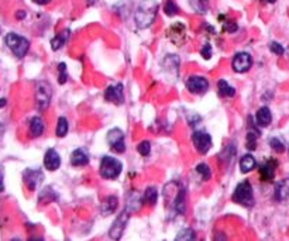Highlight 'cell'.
<instances>
[{"instance_id":"cell-1","label":"cell","mask_w":289,"mask_h":241,"mask_svg":"<svg viewBox=\"0 0 289 241\" xmlns=\"http://www.w3.org/2000/svg\"><path fill=\"white\" fill-rule=\"evenodd\" d=\"M158 14V3L156 0H141L134 12V22L138 28H148L156 22Z\"/></svg>"},{"instance_id":"cell-2","label":"cell","mask_w":289,"mask_h":241,"mask_svg":"<svg viewBox=\"0 0 289 241\" xmlns=\"http://www.w3.org/2000/svg\"><path fill=\"white\" fill-rule=\"evenodd\" d=\"M99 172L103 179H109V181L117 179L123 172L122 161H119L114 157H110V155H105L100 161Z\"/></svg>"},{"instance_id":"cell-3","label":"cell","mask_w":289,"mask_h":241,"mask_svg":"<svg viewBox=\"0 0 289 241\" xmlns=\"http://www.w3.org/2000/svg\"><path fill=\"white\" fill-rule=\"evenodd\" d=\"M232 200L237 205H241L244 207H253L256 200H254V191L250 181H243L236 186Z\"/></svg>"},{"instance_id":"cell-4","label":"cell","mask_w":289,"mask_h":241,"mask_svg":"<svg viewBox=\"0 0 289 241\" xmlns=\"http://www.w3.org/2000/svg\"><path fill=\"white\" fill-rule=\"evenodd\" d=\"M4 44L13 52L16 58H24L30 49V41L16 33H9L4 37Z\"/></svg>"},{"instance_id":"cell-5","label":"cell","mask_w":289,"mask_h":241,"mask_svg":"<svg viewBox=\"0 0 289 241\" xmlns=\"http://www.w3.org/2000/svg\"><path fill=\"white\" fill-rule=\"evenodd\" d=\"M53 97V88L47 80H40L35 85V100H37V107L40 112H44L45 109L51 103Z\"/></svg>"},{"instance_id":"cell-6","label":"cell","mask_w":289,"mask_h":241,"mask_svg":"<svg viewBox=\"0 0 289 241\" xmlns=\"http://www.w3.org/2000/svg\"><path fill=\"white\" fill-rule=\"evenodd\" d=\"M130 215H131V212L129 210V209H126L123 213H120L117 218L114 220V223L111 224L110 230H109V237H110L111 240H120V237H122L123 231L126 229V226H127V221H129V218H130Z\"/></svg>"},{"instance_id":"cell-7","label":"cell","mask_w":289,"mask_h":241,"mask_svg":"<svg viewBox=\"0 0 289 241\" xmlns=\"http://www.w3.org/2000/svg\"><path fill=\"white\" fill-rule=\"evenodd\" d=\"M186 89L193 95H205L209 91V80L200 75H192L186 79Z\"/></svg>"},{"instance_id":"cell-8","label":"cell","mask_w":289,"mask_h":241,"mask_svg":"<svg viewBox=\"0 0 289 241\" xmlns=\"http://www.w3.org/2000/svg\"><path fill=\"white\" fill-rule=\"evenodd\" d=\"M107 143L111 151L116 154H123L126 151V141H124V133L120 128H111L107 133Z\"/></svg>"},{"instance_id":"cell-9","label":"cell","mask_w":289,"mask_h":241,"mask_svg":"<svg viewBox=\"0 0 289 241\" xmlns=\"http://www.w3.org/2000/svg\"><path fill=\"white\" fill-rule=\"evenodd\" d=\"M192 143H193L196 151L202 155L208 154L209 149L211 148V137L206 131H195L192 134Z\"/></svg>"},{"instance_id":"cell-10","label":"cell","mask_w":289,"mask_h":241,"mask_svg":"<svg viewBox=\"0 0 289 241\" xmlns=\"http://www.w3.org/2000/svg\"><path fill=\"white\" fill-rule=\"evenodd\" d=\"M44 173L41 169H26L23 172V182L28 188V191H37L43 184Z\"/></svg>"},{"instance_id":"cell-11","label":"cell","mask_w":289,"mask_h":241,"mask_svg":"<svg viewBox=\"0 0 289 241\" xmlns=\"http://www.w3.org/2000/svg\"><path fill=\"white\" fill-rule=\"evenodd\" d=\"M253 67V57L248 52H237L232 61V68L237 73L248 72Z\"/></svg>"},{"instance_id":"cell-12","label":"cell","mask_w":289,"mask_h":241,"mask_svg":"<svg viewBox=\"0 0 289 241\" xmlns=\"http://www.w3.org/2000/svg\"><path fill=\"white\" fill-rule=\"evenodd\" d=\"M105 99L106 102L113 104H122L124 103V86L122 83L119 85H110L106 92H105Z\"/></svg>"},{"instance_id":"cell-13","label":"cell","mask_w":289,"mask_h":241,"mask_svg":"<svg viewBox=\"0 0 289 241\" xmlns=\"http://www.w3.org/2000/svg\"><path fill=\"white\" fill-rule=\"evenodd\" d=\"M278 167V161L277 160H268L263 165L258 167V172L261 176V181L264 182H272L275 178V171Z\"/></svg>"},{"instance_id":"cell-14","label":"cell","mask_w":289,"mask_h":241,"mask_svg":"<svg viewBox=\"0 0 289 241\" xmlns=\"http://www.w3.org/2000/svg\"><path fill=\"white\" fill-rule=\"evenodd\" d=\"M248 123H250V128L247 130V137H245V147L250 151H254L257 148V140L261 136V131L256 127L257 123L253 121V117H248Z\"/></svg>"},{"instance_id":"cell-15","label":"cell","mask_w":289,"mask_h":241,"mask_svg":"<svg viewBox=\"0 0 289 241\" xmlns=\"http://www.w3.org/2000/svg\"><path fill=\"white\" fill-rule=\"evenodd\" d=\"M44 167L47 171H56L61 167V157L56 149H47L44 155Z\"/></svg>"},{"instance_id":"cell-16","label":"cell","mask_w":289,"mask_h":241,"mask_svg":"<svg viewBox=\"0 0 289 241\" xmlns=\"http://www.w3.org/2000/svg\"><path fill=\"white\" fill-rule=\"evenodd\" d=\"M274 197L277 202H285L289 199V179H284L275 185Z\"/></svg>"},{"instance_id":"cell-17","label":"cell","mask_w":289,"mask_h":241,"mask_svg":"<svg viewBox=\"0 0 289 241\" xmlns=\"http://www.w3.org/2000/svg\"><path fill=\"white\" fill-rule=\"evenodd\" d=\"M44 130H45V124L41 117L35 116V117H33V119L30 120V128H28L30 137H33V138L41 137V136H43V133H44Z\"/></svg>"},{"instance_id":"cell-18","label":"cell","mask_w":289,"mask_h":241,"mask_svg":"<svg viewBox=\"0 0 289 241\" xmlns=\"http://www.w3.org/2000/svg\"><path fill=\"white\" fill-rule=\"evenodd\" d=\"M174 207L178 215H185V212H186V188H184V186L179 188L178 193L174 200Z\"/></svg>"},{"instance_id":"cell-19","label":"cell","mask_w":289,"mask_h":241,"mask_svg":"<svg viewBox=\"0 0 289 241\" xmlns=\"http://www.w3.org/2000/svg\"><path fill=\"white\" fill-rule=\"evenodd\" d=\"M169 38L172 40V43L174 44H182V41L185 40V27H184V24L177 23L174 24L171 28H169Z\"/></svg>"},{"instance_id":"cell-20","label":"cell","mask_w":289,"mask_h":241,"mask_svg":"<svg viewBox=\"0 0 289 241\" xmlns=\"http://www.w3.org/2000/svg\"><path fill=\"white\" fill-rule=\"evenodd\" d=\"M256 123L257 126L260 127H268L271 123H272V115H271V110L268 107H261L258 109L256 115Z\"/></svg>"},{"instance_id":"cell-21","label":"cell","mask_w":289,"mask_h":241,"mask_svg":"<svg viewBox=\"0 0 289 241\" xmlns=\"http://www.w3.org/2000/svg\"><path fill=\"white\" fill-rule=\"evenodd\" d=\"M71 164L74 167H85V165L89 164V157H88V154L82 148L75 149L71 154Z\"/></svg>"},{"instance_id":"cell-22","label":"cell","mask_w":289,"mask_h":241,"mask_svg":"<svg viewBox=\"0 0 289 241\" xmlns=\"http://www.w3.org/2000/svg\"><path fill=\"white\" fill-rule=\"evenodd\" d=\"M119 207V199L116 196H109L102 202V212L103 216H107L110 213H114Z\"/></svg>"},{"instance_id":"cell-23","label":"cell","mask_w":289,"mask_h":241,"mask_svg":"<svg viewBox=\"0 0 289 241\" xmlns=\"http://www.w3.org/2000/svg\"><path fill=\"white\" fill-rule=\"evenodd\" d=\"M157 202H158V191H157V188H154V186L147 188L144 195H143V205L153 207L156 206Z\"/></svg>"},{"instance_id":"cell-24","label":"cell","mask_w":289,"mask_h":241,"mask_svg":"<svg viewBox=\"0 0 289 241\" xmlns=\"http://www.w3.org/2000/svg\"><path fill=\"white\" fill-rule=\"evenodd\" d=\"M257 168V161L253 155L247 154L240 160V171L243 173H250Z\"/></svg>"},{"instance_id":"cell-25","label":"cell","mask_w":289,"mask_h":241,"mask_svg":"<svg viewBox=\"0 0 289 241\" xmlns=\"http://www.w3.org/2000/svg\"><path fill=\"white\" fill-rule=\"evenodd\" d=\"M217 89H219V95L222 97H234V95H236V88L230 86L229 82L224 79H220L217 82Z\"/></svg>"},{"instance_id":"cell-26","label":"cell","mask_w":289,"mask_h":241,"mask_svg":"<svg viewBox=\"0 0 289 241\" xmlns=\"http://www.w3.org/2000/svg\"><path fill=\"white\" fill-rule=\"evenodd\" d=\"M68 37H69V30H64L62 33H59V34H56L53 40H51V48L54 49V51H58L61 47L64 46L65 43H67Z\"/></svg>"},{"instance_id":"cell-27","label":"cell","mask_w":289,"mask_h":241,"mask_svg":"<svg viewBox=\"0 0 289 241\" xmlns=\"http://www.w3.org/2000/svg\"><path fill=\"white\" fill-rule=\"evenodd\" d=\"M58 195L54 189L51 188H44L40 193V203H48V202H56Z\"/></svg>"},{"instance_id":"cell-28","label":"cell","mask_w":289,"mask_h":241,"mask_svg":"<svg viewBox=\"0 0 289 241\" xmlns=\"http://www.w3.org/2000/svg\"><path fill=\"white\" fill-rule=\"evenodd\" d=\"M69 130V123H68L67 117H59L58 123H56V136L58 137H65Z\"/></svg>"},{"instance_id":"cell-29","label":"cell","mask_w":289,"mask_h":241,"mask_svg":"<svg viewBox=\"0 0 289 241\" xmlns=\"http://www.w3.org/2000/svg\"><path fill=\"white\" fill-rule=\"evenodd\" d=\"M196 172L199 173L200 176H202V179H203V181H209V179L211 178L210 167H209L208 164H205V162L198 164V167H196Z\"/></svg>"},{"instance_id":"cell-30","label":"cell","mask_w":289,"mask_h":241,"mask_svg":"<svg viewBox=\"0 0 289 241\" xmlns=\"http://www.w3.org/2000/svg\"><path fill=\"white\" fill-rule=\"evenodd\" d=\"M164 12L167 14L168 17H174V16H177L179 13L178 6H177V3L174 1V0H167V3H165V6H164Z\"/></svg>"},{"instance_id":"cell-31","label":"cell","mask_w":289,"mask_h":241,"mask_svg":"<svg viewBox=\"0 0 289 241\" xmlns=\"http://www.w3.org/2000/svg\"><path fill=\"white\" fill-rule=\"evenodd\" d=\"M196 236H195V231L192 229H184L181 230L177 236V240H195Z\"/></svg>"},{"instance_id":"cell-32","label":"cell","mask_w":289,"mask_h":241,"mask_svg":"<svg viewBox=\"0 0 289 241\" xmlns=\"http://www.w3.org/2000/svg\"><path fill=\"white\" fill-rule=\"evenodd\" d=\"M137 151L143 155V157H147V155H150V152H151V143L148 141V140H144V141H141L138 145H137Z\"/></svg>"},{"instance_id":"cell-33","label":"cell","mask_w":289,"mask_h":241,"mask_svg":"<svg viewBox=\"0 0 289 241\" xmlns=\"http://www.w3.org/2000/svg\"><path fill=\"white\" fill-rule=\"evenodd\" d=\"M236 152H237V148L234 147V143H230V144L224 148V151H223L220 155H222V158H224L226 161H229L232 160L234 155H236Z\"/></svg>"},{"instance_id":"cell-34","label":"cell","mask_w":289,"mask_h":241,"mask_svg":"<svg viewBox=\"0 0 289 241\" xmlns=\"http://www.w3.org/2000/svg\"><path fill=\"white\" fill-rule=\"evenodd\" d=\"M58 72H59V76H58V83L59 85H64L68 80V73H67V64L61 62L58 65Z\"/></svg>"},{"instance_id":"cell-35","label":"cell","mask_w":289,"mask_h":241,"mask_svg":"<svg viewBox=\"0 0 289 241\" xmlns=\"http://www.w3.org/2000/svg\"><path fill=\"white\" fill-rule=\"evenodd\" d=\"M269 145H271V148L274 149L275 152H278V154H282L285 151V145H284V143L279 138H271L269 140Z\"/></svg>"},{"instance_id":"cell-36","label":"cell","mask_w":289,"mask_h":241,"mask_svg":"<svg viewBox=\"0 0 289 241\" xmlns=\"http://www.w3.org/2000/svg\"><path fill=\"white\" fill-rule=\"evenodd\" d=\"M269 49H271V52L275 54V55H284V52H285L284 47L281 46L279 43H275V41L269 44Z\"/></svg>"},{"instance_id":"cell-37","label":"cell","mask_w":289,"mask_h":241,"mask_svg":"<svg viewBox=\"0 0 289 241\" xmlns=\"http://www.w3.org/2000/svg\"><path fill=\"white\" fill-rule=\"evenodd\" d=\"M200 55L205 58V59H210L211 58V46L209 44V43L203 47L202 49H200Z\"/></svg>"},{"instance_id":"cell-38","label":"cell","mask_w":289,"mask_h":241,"mask_svg":"<svg viewBox=\"0 0 289 241\" xmlns=\"http://www.w3.org/2000/svg\"><path fill=\"white\" fill-rule=\"evenodd\" d=\"M237 24L234 23V22H227V23L224 24V30L227 31V33H234V31H237Z\"/></svg>"},{"instance_id":"cell-39","label":"cell","mask_w":289,"mask_h":241,"mask_svg":"<svg viewBox=\"0 0 289 241\" xmlns=\"http://www.w3.org/2000/svg\"><path fill=\"white\" fill-rule=\"evenodd\" d=\"M35 4H40V6H45V4H48V3H51L53 0H33Z\"/></svg>"},{"instance_id":"cell-40","label":"cell","mask_w":289,"mask_h":241,"mask_svg":"<svg viewBox=\"0 0 289 241\" xmlns=\"http://www.w3.org/2000/svg\"><path fill=\"white\" fill-rule=\"evenodd\" d=\"M4 191V182H3V175L0 172V192Z\"/></svg>"},{"instance_id":"cell-41","label":"cell","mask_w":289,"mask_h":241,"mask_svg":"<svg viewBox=\"0 0 289 241\" xmlns=\"http://www.w3.org/2000/svg\"><path fill=\"white\" fill-rule=\"evenodd\" d=\"M16 17L19 19V20H22V19H24L26 17V13L24 12H19L17 14H16Z\"/></svg>"},{"instance_id":"cell-42","label":"cell","mask_w":289,"mask_h":241,"mask_svg":"<svg viewBox=\"0 0 289 241\" xmlns=\"http://www.w3.org/2000/svg\"><path fill=\"white\" fill-rule=\"evenodd\" d=\"M6 104H7V100H6L4 97H1V99H0V109H1V107H4Z\"/></svg>"},{"instance_id":"cell-43","label":"cell","mask_w":289,"mask_h":241,"mask_svg":"<svg viewBox=\"0 0 289 241\" xmlns=\"http://www.w3.org/2000/svg\"><path fill=\"white\" fill-rule=\"evenodd\" d=\"M86 1H88V4H89V6H93V4H95V3H98L99 0H86Z\"/></svg>"},{"instance_id":"cell-44","label":"cell","mask_w":289,"mask_h":241,"mask_svg":"<svg viewBox=\"0 0 289 241\" xmlns=\"http://www.w3.org/2000/svg\"><path fill=\"white\" fill-rule=\"evenodd\" d=\"M3 133H4V126H3V124L0 123V137L3 136Z\"/></svg>"},{"instance_id":"cell-45","label":"cell","mask_w":289,"mask_h":241,"mask_svg":"<svg viewBox=\"0 0 289 241\" xmlns=\"http://www.w3.org/2000/svg\"><path fill=\"white\" fill-rule=\"evenodd\" d=\"M263 1H265V3H275L277 0H263Z\"/></svg>"},{"instance_id":"cell-46","label":"cell","mask_w":289,"mask_h":241,"mask_svg":"<svg viewBox=\"0 0 289 241\" xmlns=\"http://www.w3.org/2000/svg\"><path fill=\"white\" fill-rule=\"evenodd\" d=\"M0 33H1V30H0Z\"/></svg>"}]
</instances>
